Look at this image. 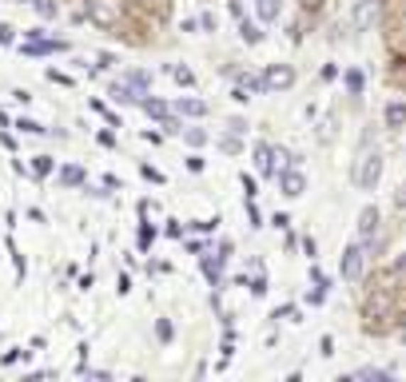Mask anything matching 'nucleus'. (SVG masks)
<instances>
[{
  "mask_svg": "<svg viewBox=\"0 0 406 382\" xmlns=\"http://www.w3.org/2000/svg\"><path fill=\"white\" fill-rule=\"evenodd\" d=\"M355 187L358 191H375L378 187V180H383V151H366L363 160L355 163Z\"/></svg>",
  "mask_w": 406,
  "mask_h": 382,
  "instance_id": "1",
  "label": "nucleus"
},
{
  "mask_svg": "<svg viewBox=\"0 0 406 382\" xmlns=\"http://www.w3.org/2000/svg\"><path fill=\"white\" fill-rule=\"evenodd\" d=\"M259 84H263V92H287L295 88V68L291 64H267Z\"/></svg>",
  "mask_w": 406,
  "mask_h": 382,
  "instance_id": "2",
  "label": "nucleus"
},
{
  "mask_svg": "<svg viewBox=\"0 0 406 382\" xmlns=\"http://www.w3.org/2000/svg\"><path fill=\"white\" fill-rule=\"evenodd\" d=\"M366 271V243H351L343 251V279L346 283H358Z\"/></svg>",
  "mask_w": 406,
  "mask_h": 382,
  "instance_id": "3",
  "label": "nucleus"
},
{
  "mask_svg": "<svg viewBox=\"0 0 406 382\" xmlns=\"http://www.w3.org/2000/svg\"><path fill=\"white\" fill-rule=\"evenodd\" d=\"M88 16L100 28H112L116 21H120V9H116V0H88Z\"/></svg>",
  "mask_w": 406,
  "mask_h": 382,
  "instance_id": "4",
  "label": "nucleus"
},
{
  "mask_svg": "<svg viewBox=\"0 0 406 382\" xmlns=\"http://www.w3.org/2000/svg\"><path fill=\"white\" fill-rule=\"evenodd\" d=\"M279 187H283L287 200H299V195L307 191V175L299 168H283V171H279Z\"/></svg>",
  "mask_w": 406,
  "mask_h": 382,
  "instance_id": "5",
  "label": "nucleus"
},
{
  "mask_svg": "<svg viewBox=\"0 0 406 382\" xmlns=\"http://www.w3.org/2000/svg\"><path fill=\"white\" fill-rule=\"evenodd\" d=\"M255 168H259V175H263V180H275V175H279L271 143H259V148H255Z\"/></svg>",
  "mask_w": 406,
  "mask_h": 382,
  "instance_id": "6",
  "label": "nucleus"
},
{
  "mask_svg": "<svg viewBox=\"0 0 406 382\" xmlns=\"http://www.w3.org/2000/svg\"><path fill=\"white\" fill-rule=\"evenodd\" d=\"M378 231V207H363V215H358V243H371Z\"/></svg>",
  "mask_w": 406,
  "mask_h": 382,
  "instance_id": "7",
  "label": "nucleus"
},
{
  "mask_svg": "<svg viewBox=\"0 0 406 382\" xmlns=\"http://www.w3.org/2000/svg\"><path fill=\"white\" fill-rule=\"evenodd\" d=\"M175 111H180V116H192V120H203V116H207V104L192 100V96H183V100L175 104Z\"/></svg>",
  "mask_w": 406,
  "mask_h": 382,
  "instance_id": "8",
  "label": "nucleus"
},
{
  "mask_svg": "<svg viewBox=\"0 0 406 382\" xmlns=\"http://www.w3.org/2000/svg\"><path fill=\"white\" fill-rule=\"evenodd\" d=\"M140 108L143 111H148V116H155V120H168V116H172V108H168V104H163V100H152V96H140Z\"/></svg>",
  "mask_w": 406,
  "mask_h": 382,
  "instance_id": "9",
  "label": "nucleus"
},
{
  "mask_svg": "<svg viewBox=\"0 0 406 382\" xmlns=\"http://www.w3.org/2000/svg\"><path fill=\"white\" fill-rule=\"evenodd\" d=\"M343 80H346V92H351V96L358 100V96H363V88H366V76H363V68H346V76H343Z\"/></svg>",
  "mask_w": 406,
  "mask_h": 382,
  "instance_id": "10",
  "label": "nucleus"
},
{
  "mask_svg": "<svg viewBox=\"0 0 406 382\" xmlns=\"http://www.w3.org/2000/svg\"><path fill=\"white\" fill-rule=\"evenodd\" d=\"M279 9H283V0H255V12H259L263 24H271L275 16H279Z\"/></svg>",
  "mask_w": 406,
  "mask_h": 382,
  "instance_id": "11",
  "label": "nucleus"
},
{
  "mask_svg": "<svg viewBox=\"0 0 406 382\" xmlns=\"http://www.w3.org/2000/svg\"><path fill=\"white\" fill-rule=\"evenodd\" d=\"M383 120H386V128H402L406 124V104H386Z\"/></svg>",
  "mask_w": 406,
  "mask_h": 382,
  "instance_id": "12",
  "label": "nucleus"
},
{
  "mask_svg": "<svg viewBox=\"0 0 406 382\" xmlns=\"http://www.w3.org/2000/svg\"><path fill=\"white\" fill-rule=\"evenodd\" d=\"M60 183H64V187H80V183H84V171L76 168V163H68V168H60Z\"/></svg>",
  "mask_w": 406,
  "mask_h": 382,
  "instance_id": "13",
  "label": "nucleus"
},
{
  "mask_svg": "<svg viewBox=\"0 0 406 382\" xmlns=\"http://www.w3.org/2000/svg\"><path fill=\"white\" fill-rule=\"evenodd\" d=\"M112 96H116L120 104H140V92H136L132 84H116V88H112Z\"/></svg>",
  "mask_w": 406,
  "mask_h": 382,
  "instance_id": "14",
  "label": "nucleus"
},
{
  "mask_svg": "<svg viewBox=\"0 0 406 382\" xmlns=\"http://www.w3.org/2000/svg\"><path fill=\"white\" fill-rule=\"evenodd\" d=\"M239 36H243L247 44H259V40H263V32H259V24H251V21H239Z\"/></svg>",
  "mask_w": 406,
  "mask_h": 382,
  "instance_id": "15",
  "label": "nucleus"
},
{
  "mask_svg": "<svg viewBox=\"0 0 406 382\" xmlns=\"http://www.w3.org/2000/svg\"><path fill=\"white\" fill-rule=\"evenodd\" d=\"M219 151H227V155H239V151H243V140H239L235 131H227L224 140H219Z\"/></svg>",
  "mask_w": 406,
  "mask_h": 382,
  "instance_id": "16",
  "label": "nucleus"
},
{
  "mask_svg": "<svg viewBox=\"0 0 406 382\" xmlns=\"http://www.w3.org/2000/svg\"><path fill=\"white\" fill-rule=\"evenodd\" d=\"M128 84H132L140 96H148V84H152V76H148V72H128Z\"/></svg>",
  "mask_w": 406,
  "mask_h": 382,
  "instance_id": "17",
  "label": "nucleus"
},
{
  "mask_svg": "<svg viewBox=\"0 0 406 382\" xmlns=\"http://www.w3.org/2000/svg\"><path fill=\"white\" fill-rule=\"evenodd\" d=\"M172 80L183 84V88H192V84H195V72H192V68H183V64H175V68H172Z\"/></svg>",
  "mask_w": 406,
  "mask_h": 382,
  "instance_id": "18",
  "label": "nucleus"
},
{
  "mask_svg": "<svg viewBox=\"0 0 406 382\" xmlns=\"http://www.w3.org/2000/svg\"><path fill=\"white\" fill-rule=\"evenodd\" d=\"M183 140L192 143V148H203V143H207V131L203 128H183Z\"/></svg>",
  "mask_w": 406,
  "mask_h": 382,
  "instance_id": "19",
  "label": "nucleus"
},
{
  "mask_svg": "<svg viewBox=\"0 0 406 382\" xmlns=\"http://www.w3.org/2000/svg\"><path fill=\"white\" fill-rule=\"evenodd\" d=\"M295 160H299V155H291L287 148H275V168H279V171H283V168H295Z\"/></svg>",
  "mask_w": 406,
  "mask_h": 382,
  "instance_id": "20",
  "label": "nucleus"
},
{
  "mask_svg": "<svg viewBox=\"0 0 406 382\" xmlns=\"http://www.w3.org/2000/svg\"><path fill=\"white\" fill-rule=\"evenodd\" d=\"M355 378H390V371H383V366H358Z\"/></svg>",
  "mask_w": 406,
  "mask_h": 382,
  "instance_id": "21",
  "label": "nucleus"
},
{
  "mask_svg": "<svg viewBox=\"0 0 406 382\" xmlns=\"http://www.w3.org/2000/svg\"><path fill=\"white\" fill-rule=\"evenodd\" d=\"M275 319H279V322H303V315H299V307H279Z\"/></svg>",
  "mask_w": 406,
  "mask_h": 382,
  "instance_id": "22",
  "label": "nucleus"
},
{
  "mask_svg": "<svg viewBox=\"0 0 406 382\" xmlns=\"http://www.w3.org/2000/svg\"><path fill=\"white\" fill-rule=\"evenodd\" d=\"M315 136H319V140H335V116H327V120L323 124H319V131H315Z\"/></svg>",
  "mask_w": 406,
  "mask_h": 382,
  "instance_id": "23",
  "label": "nucleus"
},
{
  "mask_svg": "<svg viewBox=\"0 0 406 382\" xmlns=\"http://www.w3.org/2000/svg\"><path fill=\"white\" fill-rule=\"evenodd\" d=\"M32 4H36V12H40L44 21H52V16H56V0H32Z\"/></svg>",
  "mask_w": 406,
  "mask_h": 382,
  "instance_id": "24",
  "label": "nucleus"
},
{
  "mask_svg": "<svg viewBox=\"0 0 406 382\" xmlns=\"http://www.w3.org/2000/svg\"><path fill=\"white\" fill-rule=\"evenodd\" d=\"M16 128H21V131H28V136H44V131H48L44 124H36V120H21Z\"/></svg>",
  "mask_w": 406,
  "mask_h": 382,
  "instance_id": "25",
  "label": "nucleus"
},
{
  "mask_svg": "<svg viewBox=\"0 0 406 382\" xmlns=\"http://www.w3.org/2000/svg\"><path fill=\"white\" fill-rule=\"evenodd\" d=\"M319 80H323V84L339 80V64H323V68H319Z\"/></svg>",
  "mask_w": 406,
  "mask_h": 382,
  "instance_id": "26",
  "label": "nucleus"
},
{
  "mask_svg": "<svg viewBox=\"0 0 406 382\" xmlns=\"http://www.w3.org/2000/svg\"><path fill=\"white\" fill-rule=\"evenodd\" d=\"M32 171H36V175H48V171H52V160H48V155H36V160H32Z\"/></svg>",
  "mask_w": 406,
  "mask_h": 382,
  "instance_id": "27",
  "label": "nucleus"
},
{
  "mask_svg": "<svg viewBox=\"0 0 406 382\" xmlns=\"http://www.w3.org/2000/svg\"><path fill=\"white\" fill-rule=\"evenodd\" d=\"M319 354H323V359H331V354H335V339H331V334H323V339H319Z\"/></svg>",
  "mask_w": 406,
  "mask_h": 382,
  "instance_id": "28",
  "label": "nucleus"
},
{
  "mask_svg": "<svg viewBox=\"0 0 406 382\" xmlns=\"http://www.w3.org/2000/svg\"><path fill=\"white\" fill-rule=\"evenodd\" d=\"M155 334H160L163 342H172V322H168V319H160V322H155Z\"/></svg>",
  "mask_w": 406,
  "mask_h": 382,
  "instance_id": "29",
  "label": "nucleus"
},
{
  "mask_svg": "<svg viewBox=\"0 0 406 382\" xmlns=\"http://www.w3.org/2000/svg\"><path fill=\"white\" fill-rule=\"evenodd\" d=\"M311 279H315V287H323V291H331V279H327L319 267H311Z\"/></svg>",
  "mask_w": 406,
  "mask_h": 382,
  "instance_id": "30",
  "label": "nucleus"
},
{
  "mask_svg": "<svg viewBox=\"0 0 406 382\" xmlns=\"http://www.w3.org/2000/svg\"><path fill=\"white\" fill-rule=\"evenodd\" d=\"M247 287H251V295H267V275H263V279H251Z\"/></svg>",
  "mask_w": 406,
  "mask_h": 382,
  "instance_id": "31",
  "label": "nucleus"
},
{
  "mask_svg": "<svg viewBox=\"0 0 406 382\" xmlns=\"http://www.w3.org/2000/svg\"><path fill=\"white\" fill-rule=\"evenodd\" d=\"M323 299H327V291H323V287H315V291L307 295V302H311V307H319V302H323Z\"/></svg>",
  "mask_w": 406,
  "mask_h": 382,
  "instance_id": "32",
  "label": "nucleus"
},
{
  "mask_svg": "<svg viewBox=\"0 0 406 382\" xmlns=\"http://www.w3.org/2000/svg\"><path fill=\"white\" fill-rule=\"evenodd\" d=\"M227 131H235V136H247V120H231V124H227Z\"/></svg>",
  "mask_w": 406,
  "mask_h": 382,
  "instance_id": "33",
  "label": "nucleus"
},
{
  "mask_svg": "<svg viewBox=\"0 0 406 382\" xmlns=\"http://www.w3.org/2000/svg\"><path fill=\"white\" fill-rule=\"evenodd\" d=\"M199 28H207V32L215 28V16H212V12H203V16H199Z\"/></svg>",
  "mask_w": 406,
  "mask_h": 382,
  "instance_id": "34",
  "label": "nucleus"
},
{
  "mask_svg": "<svg viewBox=\"0 0 406 382\" xmlns=\"http://www.w3.org/2000/svg\"><path fill=\"white\" fill-rule=\"evenodd\" d=\"M271 223H275V227H279V231H287V227H291V219H287V215H283V212L275 215V219H271Z\"/></svg>",
  "mask_w": 406,
  "mask_h": 382,
  "instance_id": "35",
  "label": "nucleus"
},
{
  "mask_svg": "<svg viewBox=\"0 0 406 382\" xmlns=\"http://www.w3.org/2000/svg\"><path fill=\"white\" fill-rule=\"evenodd\" d=\"M398 271H406V259H398Z\"/></svg>",
  "mask_w": 406,
  "mask_h": 382,
  "instance_id": "36",
  "label": "nucleus"
},
{
  "mask_svg": "<svg viewBox=\"0 0 406 382\" xmlns=\"http://www.w3.org/2000/svg\"><path fill=\"white\" fill-rule=\"evenodd\" d=\"M366 4H378V0H366Z\"/></svg>",
  "mask_w": 406,
  "mask_h": 382,
  "instance_id": "37",
  "label": "nucleus"
},
{
  "mask_svg": "<svg viewBox=\"0 0 406 382\" xmlns=\"http://www.w3.org/2000/svg\"><path fill=\"white\" fill-rule=\"evenodd\" d=\"M402 342H406V331H402Z\"/></svg>",
  "mask_w": 406,
  "mask_h": 382,
  "instance_id": "38",
  "label": "nucleus"
}]
</instances>
